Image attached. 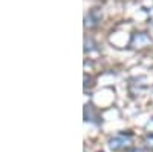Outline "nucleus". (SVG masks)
<instances>
[{
    "label": "nucleus",
    "instance_id": "f257e3e1",
    "mask_svg": "<svg viewBox=\"0 0 153 152\" xmlns=\"http://www.w3.org/2000/svg\"><path fill=\"white\" fill-rule=\"evenodd\" d=\"M130 143H132L130 134H118L109 140V148L112 151H120V149H124L126 146H129Z\"/></svg>",
    "mask_w": 153,
    "mask_h": 152
},
{
    "label": "nucleus",
    "instance_id": "f03ea898",
    "mask_svg": "<svg viewBox=\"0 0 153 152\" xmlns=\"http://www.w3.org/2000/svg\"><path fill=\"white\" fill-rule=\"evenodd\" d=\"M144 143H146V146H147L150 151H153V134H150V135H147V137L144 138Z\"/></svg>",
    "mask_w": 153,
    "mask_h": 152
},
{
    "label": "nucleus",
    "instance_id": "7ed1b4c3",
    "mask_svg": "<svg viewBox=\"0 0 153 152\" xmlns=\"http://www.w3.org/2000/svg\"><path fill=\"white\" fill-rule=\"evenodd\" d=\"M127 152H143L141 149H130V151H127Z\"/></svg>",
    "mask_w": 153,
    "mask_h": 152
}]
</instances>
